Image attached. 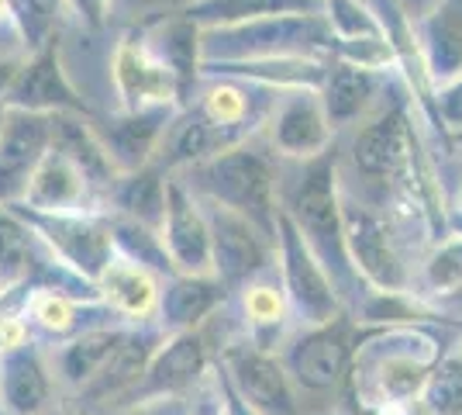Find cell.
Returning a JSON list of instances; mask_svg holds the SVG:
<instances>
[{"mask_svg":"<svg viewBox=\"0 0 462 415\" xmlns=\"http://www.w3.org/2000/svg\"><path fill=\"white\" fill-rule=\"evenodd\" d=\"M190 187L197 198H208L225 204L231 212L245 215L249 222H255L266 236L276 239V170L273 159L259 149L231 146L217 156L204 159L190 166Z\"/></svg>","mask_w":462,"mask_h":415,"instance_id":"3957f363","label":"cell"},{"mask_svg":"<svg viewBox=\"0 0 462 415\" xmlns=\"http://www.w3.org/2000/svg\"><path fill=\"white\" fill-rule=\"evenodd\" d=\"M421 415H462V350L459 343L445 350L442 360L431 367L418 398Z\"/></svg>","mask_w":462,"mask_h":415,"instance_id":"d590c367","label":"cell"},{"mask_svg":"<svg viewBox=\"0 0 462 415\" xmlns=\"http://www.w3.org/2000/svg\"><path fill=\"white\" fill-rule=\"evenodd\" d=\"M49 146H52V115L7 108V121L0 132V204L21 201Z\"/></svg>","mask_w":462,"mask_h":415,"instance_id":"9a60e30c","label":"cell"},{"mask_svg":"<svg viewBox=\"0 0 462 415\" xmlns=\"http://www.w3.org/2000/svg\"><path fill=\"white\" fill-rule=\"evenodd\" d=\"M376 94H380V73H369V70H359V66H348L338 60L328 62L325 83L318 90L331 128H342V125L363 118L373 108Z\"/></svg>","mask_w":462,"mask_h":415,"instance_id":"f1b7e54d","label":"cell"},{"mask_svg":"<svg viewBox=\"0 0 462 415\" xmlns=\"http://www.w3.org/2000/svg\"><path fill=\"white\" fill-rule=\"evenodd\" d=\"M0 291H4V288H0Z\"/></svg>","mask_w":462,"mask_h":415,"instance_id":"816d5d0a","label":"cell"},{"mask_svg":"<svg viewBox=\"0 0 462 415\" xmlns=\"http://www.w3.org/2000/svg\"><path fill=\"white\" fill-rule=\"evenodd\" d=\"M0 21H7V0H0Z\"/></svg>","mask_w":462,"mask_h":415,"instance_id":"c3c4849f","label":"cell"},{"mask_svg":"<svg viewBox=\"0 0 462 415\" xmlns=\"http://www.w3.org/2000/svg\"><path fill=\"white\" fill-rule=\"evenodd\" d=\"M42 415H87V412H83V409H77L73 401H56L52 409H45Z\"/></svg>","mask_w":462,"mask_h":415,"instance_id":"f6af8a7d","label":"cell"},{"mask_svg":"<svg viewBox=\"0 0 462 415\" xmlns=\"http://www.w3.org/2000/svg\"><path fill=\"white\" fill-rule=\"evenodd\" d=\"M42 257L45 242L32 232V225L11 204H0V288L28 284L39 270Z\"/></svg>","mask_w":462,"mask_h":415,"instance_id":"1f68e13d","label":"cell"},{"mask_svg":"<svg viewBox=\"0 0 462 415\" xmlns=\"http://www.w3.org/2000/svg\"><path fill=\"white\" fill-rule=\"evenodd\" d=\"M352 343H356V322L348 312L331 318L325 325L300 329L283 343V367L297 388V395H338L346 391L348 367H352Z\"/></svg>","mask_w":462,"mask_h":415,"instance_id":"8992f818","label":"cell"},{"mask_svg":"<svg viewBox=\"0 0 462 415\" xmlns=\"http://www.w3.org/2000/svg\"><path fill=\"white\" fill-rule=\"evenodd\" d=\"M459 215H462V194H459Z\"/></svg>","mask_w":462,"mask_h":415,"instance_id":"681fc988","label":"cell"},{"mask_svg":"<svg viewBox=\"0 0 462 415\" xmlns=\"http://www.w3.org/2000/svg\"><path fill=\"white\" fill-rule=\"evenodd\" d=\"M342 229L352 270L373 291H411V270L397 246L393 225L369 204L352 201L342 191Z\"/></svg>","mask_w":462,"mask_h":415,"instance_id":"9c48e42d","label":"cell"},{"mask_svg":"<svg viewBox=\"0 0 462 415\" xmlns=\"http://www.w3.org/2000/svg\"><path fill=\"white\" fill-rule=\"evenodd\" d=\"M97 291H100V305L115 318H125V325H145V322H155L162 280L132 259L115 257L107 263V270L97 277Z\"/></svg>","mask_w":462,"mask_h":415,"instance_id":"d4e9b609","label":"cell"},{"mask_svg":"<svg viewBox=\"0 0 462 415\" xmlns=\"http://www.w3.org/2000/svg\"><path fill=\"white\" fill-rule=\"evenodd\" d=\"M448 142H452V146H462V128H456V132H448Z\"/></svg>","mask_w":462,"mask_h":415,"instance_id":"bcb514c9","label":"cell"},{"mask_svg":"<svg viewBox=\"0 0 462 415\" xmlns=\"http://www.w3.org/2000/svg\"><path fill=\"white\" fill-rule=\"evenodd\" d=\"M397 4H401V11H404L407 18L418 24V21H421L424 14H428V11H431V7L439 4V0H397Z\"/></svg>","mask_w":462,"mask_h":415,"instance_id":"ee69618b","label":"cell"},{"mask_svg":"<svg viewBox=\"0 0 462 415\" xmlns=\"http://www.w3.org/2000/svg\"><path fill=\"white\" fill-rule=\"evenodd\" d=\"M111 242H115V257H125L145 267L149 274H155L159 280L173 277V263H170V253L162 246V236L149 229V225H138L132 218L111 215Z\"/></svg>","mask_w":462,"mask_h":415,"instance_id":"836d02e7","label":"cell"},{"mask_svg":"<svg viewBox=\"0 0 462 415\" xmlns=\"http://www.w3.org/2000/svg\"><path fill=\"white\" fill-rule=\"evenodd\" d=\"M162 246L170 253L176 274L187 277H211V232H208V218L204 208L183 180H170L166 184V222L159 229Z\"/></svg>","mask_w":462,"mask_h":415,"instance_id":"4fadbf2b","label":"cell"},{"mask_svg":"<svg viewBox=\"0 0 462 415\" xmlns=\"http://www.w3.org/2000/svg\"><path fill=\"white\" fill-rule=\"evenodd\" d=\"M270 138L273 149L283 156L297 159H314L328 153L331 142V125L321 108L318 90H293L270 121Z\"/></svg>","mask_w":462,"mask_h":415,"instance_id":"d6986e66","label":"cell"},{"mask_svg":"<svg viewBox=\"0 0 462 415\" xmlns=\"http://www.w3.org/2000/svg\"><path fill=\"white\" fill-rule=\"evenodd\" d=\"M293 225L300 229L310 253L321 259L325 274L331 277L335 291L342 297L346 312L359 301L366 284L352 270L346 253V229H342V184H338V159L328 149L321 156L308 159L300 184L293 191L290 204L283 208Z\"/></svg>","mask_w":462,"mask_h":415,"instance_id":"7a4b0ae2","label":"cell"},{"mask_svg":"<svg viewBox=\"0 0 462 415\" xmlns=\"http://www.w3.org/2000/svg\"><path fill=\"white\" fill-rule=\"evenodd\" d=\"M462 291V232H448L442 242L431 246L421 263V291L428 301L442 308L448 297Z\"/></svg>","mask_w":462,"mask_h":415,"instance_id":"e575fe53","label":"cell"},{"mask_svg":"<svg viewBox=\"0 0 462 415\" xmlns=\"http://www.w3.org/2000/svg\"><path fill=\"white\" fill-rule=\"evenodd\" d=\"M242 142H245L242 136H235L231 128H221L217 121L208 118L200 104H190V108H183L170 121L166 136L159 142V163L166 170L197 166V163L217 156V153H225L231 146H242Z\"/></svg>","mask_w":462,"mask_h":415,"instance_id":"44dd1931","label":"cell"},{"mask_svg":"<svg viewBox=\"0 0 462 415\" xmlns=\"http://www.w3.org/2000/svg\"><path fill=\"white\" fill-rule=\"evenodd\" d=\"M100 415H190V398H142V401L115 405Z\"/></svg>","mask_w":462,"mask_h":415,"instance_id":"f35d334b","label":"cell"},{"mask_svg":"<svg viewBox=\"0 0 462 415\" xmlns=\"http://www.w3.org/2000/svg\"><path fill=\"white\" fill-rule=\"evenodd\" d=\"M462 339V325H376L352 343L346 398L352 415L418 405L431 367Z\"/></svg>","mask_w":462,"mask_h":415,"instance_id":"6da1fadb","label":"cell"},{"mask_svg":"<svg viewBox=\"0 0 462 415\" xmlns=\"http://www.w3.org/2000/svg\"><path fill=\"white\" fill-rule=\"evenodd\" d=\"M111 77H115V90L121 98V111H138V108H159L170 104L180 108V94H176V80L170 70L159 62L152 52L149 39L142 35H125L115 45V60H111Z\"/></svg>","mask_w":462,"mask_h":415,"instance_id":"5bb4252c","label":"cell"},{"mask_svg":"<svg viewBox=\"0 0 462 415\" xmlns=\"http://www.w3.org/2000/svg\"><path fill=\"white\" fill-rule=\"evenodd\" d=\"M73 14H77L87 28H100L104 24V18H107V7H111V0H62Z\"/></svg>","mask_w":462,"mask_h":415,"instance_id":"b9f144b4","label":"cell"},{"mask_svg":"<svg viewBox=\"0 0 462 415\" xmlns=\"http://www.w3.org/2000/svg\"><path fill=\"white\" fill-rule=\"evenodd\" d=\"M52 149L77 166L83 180L94 187V194H111L121 177L90 115H52Z\"/></svg>","mask_w":462,"mask_h":415,"instance_id":"603a6c76","label":"cell"},{"mask_svg":"<svg viewBox=\"0 0 462 415\" xmlns=\"http://www.w3.org/2000/svg\"><path fill=\"white\" fill-rule=\"evenodd\" d=\"M228 291L221 288L217 277H187L173 274L162 280L159 291V312H155V325L173 336V333H190V329H204V322L225 305Z\"/></svg>","mask_w":462,"mask_h":415,"instance_id":"ffe728a7","label":"cell"},{"mask_svg":"<svg viewBox=\"0 0 462 415\" xmlns=\"http://www.w3.org/2000/svg\"><path fill=\"white\" fill-rule=\"evenodd\" d=\"M0 415H4V412H0Z\"/></svg>","mask_w":462,"mask_h":415,"instance_id":"f5cc1de1","label":"cell"},{"mask_svg":"<svg viewBox=\"0 0 462 415\" xmlns=\"http://www.w3.org/2000/svg\"><path fill=\"white\" fill-rule=\"evenodd\" d=\"M97 308H104V305H79L73 297L49 291V288H28V295H24V318H28V325L39 329L42 336H49L52 343H62V339L90 329V325H83V316L97 312Z\"/></svg>","mask_w":462,"mask_h":415,"instance_id":"d6a6232c","label":"cell"},{"mask_svg":"<svg viewBox=\"0 0 462 415\" xmlns=\"http://www.w3.org/2000/svg\"><path fill=\"white\" fill-rule=\"evenodd\" d=\"M56 405V377L39 339L0 354V412L42 415Z\"/></svg>","mask_w":462,"mask_h":415,"instance_id":"2e32d148","label":"cell"},{"mask_svg":"<svg viewBox=\"0 0 462 415\" xmlns=\"http://www.w3.org/2000/svg\"><path fill=\"white\" fill-rule=\"evenodd\" d=\"M11 208L32 225V232L45 242V250L59 263H66L69 270H77L94 284L115 259L111 215L100 208H87V212H32L21 204H11Z\"/></svg>","mask_w":462,"mask_h":415,"instance_id":"52a82bcc","label":"cell"},{"mask_svg":"<svg viewBox=\"0 0 462 415\" xmlns=\"http://www.w3.org/2000/svg\"><path fill=\"white\" fill-rule=\"evenodd\" d=\"M238 305H242V339L252 343L255 350L276 354V346H283L290 339L287 329L293 318H290L287 295H283L276 270L249 280L238 291Z\"/></svg>","mask_w":462,"mask_h":415,"instance_id":"484cf974","label":"cell"},{"mask_svg":"<svg viewBox=\"0 0 462 415\" xmlns=\"http://www.w3.org/2000/svg\"><path fill=\"white\" fill-rule=\"evenodd\" d=\"M180 115V108L159 104V108H138V111H117L115 118H107L104 128H97L107 153L115 159L121 174H135L142 166H149L159 153V142L166 136L170 121Z\"/></svg>","mask_w":462,"mask_h":415,"instance_id":"e0dca14e","label":"cell"},{"mask_svg":"<svg viewBox=\"0 0 462 415\" xmlns=\"http://www.w3.org/2000/svg\"><path fill=\"white\" fill-rule=\"evenodd\" d=\"M4 121H7V104L0 100V132H4Z\"/></svg>","mask_w":462,"mask_h":415,"instance_id":"7dc6e473","label":"cell"},{"mask_svg":"<svg viewBox=\"0 0 462 415\" xmlns=\"http://www.w3.org/2000/svg\"><path fill=\"white\" fill-rule=\"evenodd\" d=\"M128 329L132 325L104 322V325H90L77 336L56 343V350H49L45 356H49V367H52L59 388H66L69 395H79L107 367V360L128 336Z\"/></svg>","mask_w":462,"mask_h":415,"instance_id":"ac0fdd59","label":"cell"},{"mask_svg":"<svg viewBox=\"0 0 462 415\" xmlns=\"http://www.w3.org/2000/svg\"><path fill=\"white\" fill-rule=\"evenodd\" d=\"M325 4L328 0H187L180 14L197 28H225L276 14H325Z\"/></svg>","mask_w":462,"mask_h":415,"instance_id":"f546056e","label":"cell"},{"mask_svg":"<svg viewBox=\"0 0 462 415\" xmlns=\"http://www.w3.org/2000/svg\"><path fill=\"white\" fill-rule=\"evenodd\" d=\"M197 201L204 208L208 232H211L214 277L221 280L225 291H242L249 280L276 270V239L266 236L255 222L217 204V201Z\"/></svg>","mask_w":462,"mask_h":415,"instance_id":"ba28073f","label":"cell"},{"mask_svg":"<svg viewBox=\"0 0 462 415\" xmlns=\"http://www.w3.org/2000/svg\"><path fill=\"white\" fill-rule=\"evenodd\" d=\"M28 60V52L18 49V52H0V100H7L11 94V87H14V80H18L21 66Z\"/></svg>","mask_w":462,"mask_h":415,"instance_id":"7bdbcfd3","label":"cell"},{"mask_svg":"<svg viewBox=\"0 0 462 415\" xmlns=\"http://www.w3.org/2000/svg\"><path fill=\"white\" fill-rule=\"evenodd\" d=\"M435 118L445 136L462 128V73L442 87H435Z\"/></svg>","mask_w":462,"mask_h":415,"instance_id":"74e56055","label":"cell"},{"mask_svg":"<svg viewBox=\"0 0 462 415\" xmlns=\"http://www.w3.org/2000/svg\"><path fill=\"white\" fill-rule=\"evenodd\" d=\"M214 381H217V391H221V401H225V415H255L249 409V401L235 391V384H231L228 374L221 371L217 360H214Z\"/></svg>","mask_w":462,"mask_h":415,"instance_id":"60d3db41","label":"cell"},{"mask_svg":"<svg viewBox=\"0 0 462 415\" xmlns=\"http://www.w3.org/2000/svg\"><path fill=\"white\" fill-rule=\"evenodd\" d=\"M166 184H170V177L155 163L142 166L135 174H121L107 194V201L115 204L111 215L132 218L138 225H149L159 232L166 222Z\"/></svg>","mask_w":462,"mask_h":415,"instance_id":"4dcf8cb0","label":"cell"},{"mask_svg":"<svg viewBox=\"0 0 462 415\" xmlns=\"http://www.w3.org/2000/svg\"><path fill=\"white\" fill-rule=\"evenodd\" d=\"M459 350H462V339H459Z\"/></svg>","mask_w":462,"mask_h":415,"instance_id":"f907efd6","label":"cell"},{"mask_svg":"<svg viewBox=\"0 0 462 415\" xmlns=\"http://www.w3.org/2000/svg\"><path fill=\"white\" fill-rule=\"evenodd\" d=\"M214 360L255 415H304V401L276 354H263L245 339H231Z\"/></svg>","mask_w":462,"mask_h":415,"instance_id":"30bf717a","label":"cell"},{"mask_svg":"<svg viewBox=\"0 0 462 415\" xmlns=\"http://www.w3.org/2000/svg\"><path fill=\"white\" fill-rule=\"evenodd\" d=\"M331 24L325 14H276L225 28H200L204 62L276 60V56H328Z\"/></svg>","mask_w":462,"mask_h":415,"instance_id":"277c9868","label":"cell"},{"mask_svg":"<svg viewBox=\"0 0 462 415\" xmlns=\"http://www.w3.org/2000/svg\"><path fill=\"white\" fill-rule=\"evenodd\" d=\"M14 204L32 208V212H87V208H100L94 187L52 146H49V153L35 166V174L28 180L21 201H14Z\"/></svg>","mask_w":462,"mask_h":415,"instance_id":"cb8c5ba5","label":"cell"},{"mask_svg":"<svg viewBox=\"0 0 462 415\" xmlns=\"http://www.w3.org/2000/svg\"><path fill=\"white\" fill-rule=\"evenodd\" d=\"M214 354L204 339V329L173 333L162 339V346L152 354L145 374L117 405L142 401V398H190L197 384L211 374Z\"/></svg>","mask_w":462,"mask_h":415,"instance_id":"8fae6325","label":"cell"},{"mask_svg":"<svg viewBox=\"0 0 462 415\" xmlns=\"http://www.w3.org/2000/svg\"><path fill=\"white\" fill-rule=\"evenodd\" d=\"M325 18L335 39H380L383 35L369 0H328Z\"/></svg>","mask_w":462,"mask_h":415,"instance_id":"8d00e7d4","label":"cell"},{"mask_svg":"<svg viewBox=\"0 0 462 415\" xmlns=\"http://www.w3.org/2000/svg\"><path fill=\"white\" fill-rule=\"evenodd\" d=\"M414 128L407 118L404 104L386 108L376 121H369L366 128H359V136L352 142V159L359 166V174L373 180L397 177V170L404 166L411 142H414Z\"/></svg>","mask_w":462,"mask_h":415,"instance_id":"7402d4cb","label":"cell"},{"mask_svg":"<svg viewBox=\"0 0 462 415\" xmlns=\"http://www.w3.org/2000/svg\"><path fill=\"white\" fill-rule=\"evenodd\" d=\"M418 45L431 87L462 73V0H439L418 24Z\"/></svg>","mask_w":462,"mask_h":415,"instance_id":"4316f807","label":"cell"},{"mask_svg":"<svg viewBox=\"0 0 462 415\" xmlns=\"http://www.w3.org/2000/svg\"><path fill=\"white\" fill-rule=\"evenodd\" d=\"M4 104L18 108V111H35V115H66V111L69 115H90L87 100L79 98L77 87L66 77L59 39L28 52V60L21 66L18 80H14Z\"/></svg>","mask_w":462,"mask_h":415,"instance_id":"7c38bea8","label":"cell"},{"mask_svg":"<svg viewBox=\"0 0 462 415\" xmlns=\"http://www.w3.org/2000/svg\"><path fill=\"white\" fill-rule=\"evenodd\" d=\"M276 274H280L283 295H287L290 318L300 329L325 325L346 312V305L335 291L331 277L325 274L321 259L310 253L300 229L293 225V218L283 208L276 215Z\"/></svg>","mask_w":462,"mask_h":415,"instance_id":"5b68a950","label":"cell"},{"mask_svg":"<svg viewBox=\"0 0 462 415\" xmlns=\"http://www.w3.org/2000/svg\"><path fill=\"white\" fill-rule=\"evenodd\" d=\"M159 62L170 70V77L176 80V94L180 104L190 108L193 94L200 87V70H204V52H200V28L190 18L176 14V18L155 24L152 35H145Z\"/></svg>","mask_w":462,"mask_h":415,"instance_id":"83f0119b","label":"cell"},{"mask_svg":"<svg viewBox=\"0 0 462 415\" xmlns=\"http://www.w3.org/2000/svg\"><path fill=\"white\" fill-rule=\"evenodd\" d=\"M190 415H225V401L217 391V381H214V363L211 374L197 384V391L190 395Z\"/></svg>","mask_w":462,"mask_h":415,"instance_id":"ab89813d","label":"cell"}]
</instances>
